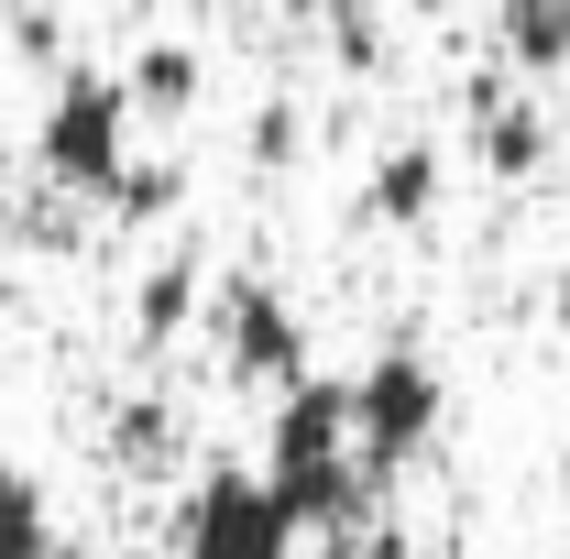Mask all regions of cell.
Wrapping results in <instances>:
<instances>
[{
    "label": "cell",
    "mask_w": 570,
    "mask_h": 559,
    "mask_svg": "<svg viewBox=\"0 0 570 559\" xmlns=\"http://www.w3.org/2000/svg\"><path fill=\"white\" fill-rule=\"evenodd\" d=\"M264 483L296 516V538H352L373 516V483L352 461V384L341 373H296L264 418Z\"/></svg>",
    "instance_id": "obj_1"
},
{
    "label": "cell",
    "mask_w": 570,
    "mask_h": 559,
    "mask_svg": "<svg viewBox=\"0 0 570 559\" xmlns=\"http://www.w3.org/2000/svg\"><path fill=\"white\" fill-rule=\"evenodd\" d=\"M439 428H450V373L417 341H384L352 373V461H362V483L417 472L428 450H439Z\"/></svg>",
    "instance_id": "obj_2"
},
{
    "label": "cell",
    "mask_w": 570,
    "mask_h": 559,
    "mask_svg": "<svg viewBox=\"0 0 570 559\" xmlns=\"http://www.w3.org/2000/svg\"><path fill=\"white\" fill-rule=\"evenodd\" d=\"M132 154H142V143H132V99H121V77H110V67H67L56 88H45L33 176H45L56 198H110Z\"/></svg>",
    "instance_id": "obj_3"
},
{
    "label": "cell",
    "mask_w": 570,
    "mask_h": 559,
    "mask_svg": "<svg viewBox=\"0 0 570 559\" xmlns=\"http://www.w3.org/2000/svg\"><path fill=\"white\" fill-rule=\"evenodd\" d=\"M198 330H209L219 373L242 384V395H285L296 373H307V318H296V296L275 275H219L198 296Z\"/></svg>",
    "instance_id": "obj_4"
},
{
    "label": "cell",
    "mask_w": 570,
    "mask_h": 559,
    "mask_svg": "<svg viewBox=\"0 0 570 559\" xmlns=\"http://www.w3.org/2000/svg\"><path fill=\"white\" fill-rule=\"evenodd\" d=\"M176 559H296V516L275 504L264 472L209 461L187 483V504H176Z\"/></svg>",
    "instance_id": "obj_5"
},
{
    "label": "cell",
    "mask_w": 570,
    "mask_h": 559,
    "mask_svg": "<svg viewBox=\"0 0 570 559\" xmlns=\"http://www.w3.org/2000/svg\"><path fill=\"white\" fill-rule=\"evenodd\" d=\"M461 143H472V165L494 176V187H527V176H549V154H560V133H549V110L515 88L504 67H472V88H461Z\"/></svg>",
    "instance_id": "obj_6"
},
{
    "label": "cell",
    "mask_w": 570,
    "mask_h": 559,
    "mask_svg": "<svg viewBox=\"0 0 570 559\" xmlns=\"http://www.w3.org/2000/svg\"><path fill=\"white\" fill-rule=\"evenodd\" d=\"M439 198H450V154L417 143V133L384 143V154H373V176H362V219H373V231H428Z\"/></svg>",
    "instance_id": "obj_7"
},
{
    "label": "cell",
    "mask_w": 570,
    "mask_h": 559,
    "mask_svg": "<svg viewBox=\"0 0 570 559\" xmlns=\"http://www.w3.org/2000/svg\"><path fill=\"white\" fill-rule=\"evenodd\" d=\"M121 99H132V121H187V110L209 99V45H187V33H154V45H132Z\"/></svg>",
    "instance_id": "obj_8"
},
{
    "label": "cell",
    "mask_w": 570,
    "mask_h": 559,
    "mask_svg": "<svg viewBox=\"0 0 570 559\" xmlns=\"http://www.w3.org/2000/svg\"><path fill=\"white\" fill-rule=\"evenodd\" d=\"M494 67L504 77H570V0H494Z\"/></svg>",
    "instance_id": "obj_9"
},
{
    "label": "cell",
    "mask_w": 570,
    "mask_h": 559,
    "mask_svg": "<svg viewBox=\"0 0 570 559\" xmlns=\"http://www.w3.org/2000/svg\"><path fill=\"white\" fill-rule=\"evenodd\" d=\"M198 296H209V275H198L187 253H165V264L132 285V341H142V351L187 341V330H198Z\"/></svg>",
    "instance_id": "obj_10"
},
{
    "label": "cell",
    "mask_w": 570,
    "mask_h": 559,
    "mask_svg": "<svg viewBox=\"0 0 570 559\" xmlns=\"http://www.w3.org/2000/svg\"><path fill=\"white\" fill-rule=\"evenodd\" d=\"M67 527H56V493L33 472H0V559H56Z\"/></svg>",
    "instance_id": "obj_11"
},
{
    "label": "cell",
    "mask_w": 570,
    "mask_h": 559,
    "mask_svg": "<svg viewBox=\"0 0 570 559\" xmlns=\"http://www.w3.org/2000/svg\"><path fill=\"white\" fill-rule=\"evenodd\" d=\"M110 461H132V472L176 461V406H165V395H132V406L110 418Z\"/></svg>",
    "instance_id": "obj_12"
},
{
    "label": "cell",
    "mask_w": 570,
    "mask_h": 559,
    "mask_svg": "<svg viewBox=\"0 0 570 559\" xmlns=\"http://www.w3.org/2000/svg\"><path fill=\"white\" fill-rule=\"evenodd\" d=\"M176 198H187V176H176V165H142V154H132V165H121V187H110L99 209H110V219H165Z\"/></svg>",
    "instance_id": "obj_13"
},
{
    "label": "cell",
    "mask_w": 570,
    "mask_h": 559,
    "mask_svg": "<svg viewBox=\"0 0 570 559\" xmlns=\"http://www.w3.org/2000/svg\"><path fill=\"white\" fill-rule=\"evenodd\" d=\"M242 154H253L264 176H285V165L307 154V121H296V99H264V110H253V143H242Z\"/></svg>",
    "instance_id": "obj_14"
},
{
    "label": "cell",
    "mask_w": 570,
    "mask_h": 559,
    "mask_svg": "<svg viewBox=\"0 0 570 559\" xmlns=\"http://www.w3.org/2000/svg\"><path fill=\"white\" fill-rule=\"evenodd\" d=\"M0 351H11V275H0Z\"/></svg>",
    "instance_id": "obj_15"
},
{
    "label": "cell",
    "mask_w": 570,
    "mask_h": 559,
    "mask_svg": "<svg viewBox=\"0 0 570 559\" xmlns=\"http://www.w3.org/2000/svg\"><path fill=\"white\" fill-rule=\"evenodd\" d=\"M560 330H570V275H560Z\"/></svg>",
    "instance_id": "obj_16"
},
{
    "label": "cell",
    "mask_w": 570,
    "mask_h": 559,
    "mask_svg": "<svg viewBox=\"0 0 570 559\" xmlns=\"http://www.w3.org/2000/svg\"><path fill=\"white\" fill-rule=\"evenodd\" d=\"M560 493H570V450H560Z\"/></svg>",
    "instance_id": "obj_17"
},
{
    "label": "cell",
    "mask_w": 570,
    "mask_h": 559,
    "mask_svg": "<svg viewBox=\"0 0 570 559\" xmlns=\"http://www.w3.org/2000/svg\"><path fill=\"white\" fill-rule=\"evenodd\" d=\"M285 11H318V0H285Z\"/></svg>",
    "instance_id": "obj_18"
}]
</instances>
